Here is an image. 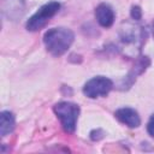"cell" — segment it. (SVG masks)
I'll return each instance as SVG.
<instances>
[{
	"instance_id": "cell-1",
	"label": "cell",
	"mask_w": 154,
	"mask_h": 154,
	"mask_svg": "<svg viewBox=\"0 0 154 154\" xmlns=\"http://www.w3.org/2000/svg\"><path fill=\"white\" fill-rule=\"evenodd\" d=\"M75 40V34L67 28H53L45 32L43 43L46 49L54 57H60L67 52Z\"/></svg>"
},
{
	"instance_id": "cell-2",
	"label": "cell",
	"mask_w": 154,
	"mask_h": 154,
	"mask_svg": "<svg viewBox=\"0 0 154 154\" xmlns=\"http://www.w3.org/2000/svg\"><path fill=\"white\" fill-rule=\"evenodd\" d=\"M53 111L59 118L64 131L72 134L76 130V124L79 116V106L73 102L61 101L54 105Z\"/></svg>"
},
{
	"instance_id": "cell-3",
	"label": "cell",
	"mask_w": 154,
	"mask_h": 154,
	"mask_svg": "<svg viewBox=\"0 0 154 154\" xmlns=\"http://www.w3.org/2000/svg\"><path fill=\"white\" fill-rule=\"evenodd\" d=\"M60 10V4L57 1H51L41 6L28 20L25 24L26 30L29 31H37L41 28H43L48 20L54 17Z\"/></svg>"
},
{
	"instance_id": "cell-4",
	"label": "cell",
	"mask_w": 154,
	"mask_h": 154,
	"mask_svg": "<svg viewBox=\"0 0 154 154\" xmlns=\"http://www.w3.org/2000/svg\"><path fill=\"white\" fill-rule=\"evenodd\" d=\"M113 88V83L109 78L103 76H96L90 78L83 85V94L89 99H96L106 96Z\"/></svg>"
},
{
	"instance_id": "cell-5",
	"label": "cell",
	"mask_w": 154,
	"mask_h": 154,
	"mask_svg": "<svg viewBox=\"0 0 154 154\" xmlns=\"http://www.w3.org/2000/svg\"><path fill=\"white\" fill-rule=\"evenodd\" d=\"M0 10L7 19L17 20L24 14L25 2L24 0H0Z\"/></svg>"
},
{
	"instance_id": "cell-6",
	"label": "cell",
	"mask_w": 154,
	"mask_h": 154,
	"mask_svg": "<svg viewBox=\"0 0 154 154\" xmlns=\"http://www.w3.org/2000/svg\"><path fill=\"white\" fill-rule=\"evenodd\" d=\"M114 116L120 123L125 124L129 128H138L141 124V118L137 111L130 107H123V108L117 109L114 112Z\"/></svg>"
},
{
	"instance_id": "cell-7",
	"label": "cell",
	"mask_w": 154,
	"mask_h": 154,
	"mask_svg": "<svg viewBox=\"0 0 154 154\" xmlns=\"http://www.w3.org/2000/svg\"><path fill=\"white\" fill-rule=\"evenodd\" d=\"M97 23L103 28H109L114 22V11L108 4H100L95 8Z\"/></svg>"
},
{
	"instance_id": "cell-8",
	"label": "cell",
	"mask_w": 154,
	"mask_h": 154,
	"mask_svg": "<svg viewBox=\"0 0 154 154\" xmlns=\"http://www.w3.org/2000/svg\"><path fill=\"white\" fill-rule=\"evenodd\" d=\"M16 126L14 114L10 111H2L0 113V135L1 137L7 136L13 131Z\"/></svg>"
},
{
	"instance_id": "cell-9",
	"label": "cell",
	"mask_w": 154,
	"mask_h": 154,
	"mask_svg": "<svg viewBox=\"0 0 154 154\" xmlns=\"http://www.w3.org/2000/svg\"><path fill=\"white\" fill-rule=\"evenodd\" d=\"M149 64H150V61H149L148 57H141V58L136 61V64H135L132 71H131V72L129 73V76H128V78L131 79V84H132L134 79H136V76H138V75H141V73H143V72L146 71V69L149 66Z\"/></svg>"
},
{
	"instance_id": "cell-10",
	"label": "cell",
	"mask_w": 154,
	"mask_h": 154,
	"mask_svg": "<svg viewBox=\"0 0 154 154\" xmlns=\"http://www.w3.org/2000/svg\"><path fill=\"white\" fill-rule=\"evenodd\" d=\"M130 16H131L132 19H135V20H140V19L142 18V10H141V7L137 6V5H134V6L131 7Z\"/></svg>"
},
{
	"instance_id": "cell-11",
	"label": "cell",
	"mask_w": 154,
	"mask_h": 154,
	"mask_svg": "<svg viewBox=\"0 0 154 154\" xmlns=\"http://www.w3.org/2000/svg\"><path fill=\"white\" fill-rule=\"evenodd\" d=\"M103 131L101 130V129H97V130H93L91 132H90V138L93 140V141H99L100 138H102L103 137Z\"/></svg>"
},
{
	"instance_id": "cell-12",
	"label": "cell",
	"mask_w": 154,
	"mask_h": 154,
	"mask_svg": "<svg viewBox=\"0 0 154 154\" xmlns=\"http://www.w3.org/2000/svg\"><path fill=\"white\" fill-rule=\"evenodd\" d=\"M147 131H148V134L154 138V113L150 116V118H149V120H148Z\"/></svg>"
},
{
	"instance_id": "cell-13",
	"label": "cell",
	"mask_w": 154,
	"mask_h": 154,
	"mask_svg": "<svg viewBox=\"0 0 154 154\" xmlns=\"http://www.w3.org/2000/svg\"><path fill=\"white\" fill-rule=\"evenodd\" d=\"M152 34H153V37H154V22L152 24Z\"/></svg>"
}]
</instances>
